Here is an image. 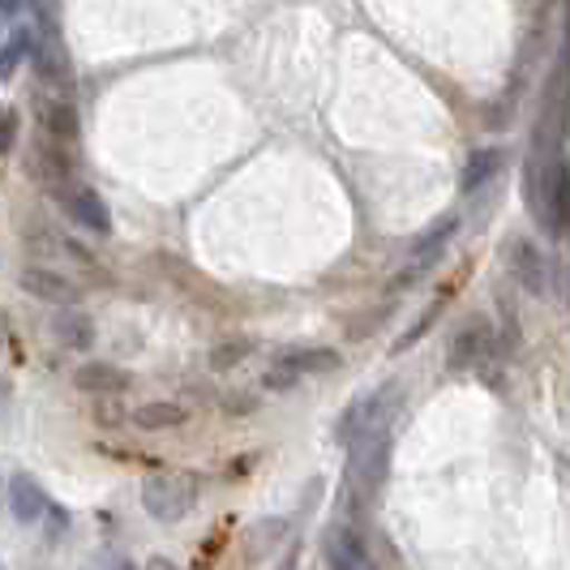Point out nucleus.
<instances>
[{
	"instance_id": "nucleus-14",
	"label": "nucleus",
	"mask_w": 570,
	"mask_h": 570,
	"mask_svg": "<svg viewBox=\"0 0 570 570\" xmlns=\"http://www.w3.org/2000/svg\"><path fill=\"white\" fill-rule=\"evenodd\" d=\"M35 48H39V43H35V30L30 27L13 30V35H9V43L0 48V82H9V78L22 69V60L35 57Z\"/></svg>"
},
{
	"instance_id": "nucleus-23",
	"label": "nucleus",
	"mask_w": 570,
	"mask_h": 570,
	"mask_svg": "<svg viewBox=\"0 0 570 570\" xmlns=\"http://www.w3.org/2000/svg\"><path fill=\"white\" fill-rule=\"evenodd\" d=\"M150 570H176V567H171L168 558H155V562H150Z\"/></svg>"
},
{
	"instance_id": "nucleus-8",
	"label": "nucleus",
	"mask_w": 570,
	"mask_h": 570,
	"mask_svg": "<svg viewBox=\"0 0 570 570\" xmlns=\"http://www.w3.org/2000/svg\"><path fill=\"white\" fill-rule=\"evenodd\" d=\"M511 271L514 279L523 284V292H549V262L537 245H528V240H514L511 245Z\"/></svg>"
},
{
	"instance_id": "nucleus-6",
	"label": "nucleus",
	"mask_w": 570,
	"mask_h": 570,
	"mask_svg": "<svg viewBox=\"0 0 570 570\" xmlns=\"http://www.w3.org/2000/svg\"><path fill=\"white\" fill-rule=\"evenodd\" d=\"M9 511H13L18 523H39L43 514L52 511V502H48V493H43V485L35 476L13 472L9 476Z\"/></svg>"
},
{
	"instance_id": "nucleus-17",
	"label": "nucleus",
	"mask_w": 570,
	"mask_h": 570,
	"mask_svg": "<svg viewBox=\"0 0 570 570\" xmlns=\"http://www.w3.org/2000/svg\"><path fill=\"white\" fill-rule=\"evenodd\" d=\"M43 125H48V134L60 138V142H73V138H78V116H73L69 104H52V108L43 112Z\"/></svg>"
},
{
	"instance_id": "nucleus-20",
	"label": "nucleus",
	"mask_w": 570,
	"mask_h": 570,
	"mask_svg": "<svg viewBox=\"0 0 570 570\" xmlns=\"http://www.w3.org/2000/svg\"><path fill=\"white\" fill-rule=\"evenodd\" d=\"M18 138V112H4L0 116V150H9Z\"/></svg>"
},
{
	"instance_id": "nucleus-24",
	"label": "nucleus",
	"mask_w": 570,
	"mask_h": 570,
	"mask_svg": "<svg viewBox=\"0 0 570 570\" xmlns=\"http://www.w3.org/2000/svg\"><path fill=\"white\" fill-rule=\"evenodd\" d=\"M567 30H570V9H567Z\"/></svg>"
},
{
	"instance_id": "nucleus-2",
	"label": "nucleus",
	"mask_w": 570,
	"mask_h": 570,
	"mask_svg": "<svg viewBox=\"0 0 570 570\" xmlns=\"http://www.w3.org/2000/svg\"><path fill=\"white\" fill-rule=\"evenodd\" d=\"M347 446H352V468H347V472H352V481L373 489L382 476H386V459H391V429L386 425L365 429V433H361V438H352Z\"/></svg>"
},
{
	"instance_id": "nucleus-22",
	"label": "nucleus",
	"mask_w": 570,
	"mask_h": 570,
	"mask_svg": "<svg viewBox=\"0 0 570 570\" xmlns=\"http://www.w3.org/2000/svg\"><path fill=\"white\" fill-rule=\"evenodd\" d=\"M95 570H138V567H134L129 558H104V562H99Z\"/></svg>"
},
{
	"instance_id": "nucleus-3",
	"label": "nucleus",
	"mask_w": 570,
	"mask_h": 570,
	"mask_svg": "<svg viewBox=\"0 0 570 570\" xmlns=\"http://www.w3.org/2000/svg\"><path fill=\"white\" fill-rule=\"evenodd\" d=\"M395 400H400V386H395V382H391V386H382V391H373V395H365V400H356L340 416L335 438H340V442H352V438H361L365 429L386 425V412L395 407Z\"/></svg>"
},
{
	"instance_id": "nucleus-5",
	"label": "nucleus",
	"mask_w": 570,
	"mask_h": 570,
	"mask_svg": "<svg viewBox=\"0 0 570 570\" xmlns=\"http://www.w3.org/2000/svg\"><path fill=\"white\" fill-rule=\"evenodd\" d=\"M60 202H65V210L73 215V224L86 232H95V236H108L112 232V215H108V202L99 198L95 189H86V185H78V189H65V194H57Z\"/></svg>"
},
{
	"instance_id": "nucleus-16",
	"label": "nucleus",
	"mask_w": 570,
	"mask_h": 570,
	"mask_svg": "<svg viewBox=\"0 0 570 570\" xmlns=\"http://www.w3.org/2000/svg\"><path fill=\"white\" fill-rule=\"evenodd\" d=\"M455 228H459V219H442V224H438L433 232H425V236L416 240V262H421V266H429L433 257L442 254V245L455 236Z\"/></svg>"
},
{
	"instance_id": "nucleus-10",
	"label": "nucleus",
	"mask_w": 570,
	"mask_h": 570,
	"mask_svg": "<svg viewBox=\"0 0 570 570\" xmlns=\"http://www.w3.org/2000/svg\"><path fill=\"white\" fill-rule=\"evenodd\" d=\"M73 386L86 395H120V391H129V373L108 361H86L82 370L73 373Z\"/></svg>"
},
{
	"instance_id": "nucleus-13",
	"label": "nucleus",
	"mask_w": 570,
	"mask_h": 570,
	"mask_svg": "<svg viewBox=\"0 0 570 570\" xmlns=\"http://www.w3.org/2000/svg\"><path fill=\"white\" fill-rule=\"evenodd\" d=\"M189 421V412L180 407V403H168V400H155V403H142L138 412H134V425L146 429V433H155V429H176Z\"/></svg>"
},
{
	"instance_id": "nucleus-18",
	"label": "nucleus",
	"mask_w": 570,
	"mask_h": 570,
	"mask_svg": "<svg viewBox=\"0 0 570 570\" xmlns=\"http://www.w3.org/2000/svg\"><path fill=\"white\" fill-rule=\"evenodd\" d=\"M249 352H254V343H249V340L219 343V347L210 352V370H219V373H224V370H236V365H240V361H245Z\"/></svg>"
},
{
	"instance_id": "nucleus-9",
	"label": "nucleus",
	"mask_w": 570,
	"mask_h": 570,
	"mask_svg": "<svg viewBox=\"0 0 570 570\" xmlns=\"http://www.w3.org/2000/svg\"><path fill=\"white\" fill-rule=\"evenodd\" d=\"M22 287H27L35 301H48V305H73L78 301V284H69L57 271H43V266H27L22 271Z\"/></svg>"
},
{
	"instance_id": "nucleus-7",
	"label": "nucleus",
	"mask_w": 570,
	"mask_h": 570,
	"mask_svg": "<svg viewBox=\"0 0 570 570\" xmlns=\"http://www.w3.org/2000/svg\"><path fill=\"white\" fill-rule=\"evenodd\" d=\"M322 549H326V567L331 570H373L370 553H365V541H361L352 528H331Z\"/></svg>"
},
{
	"instance_id": "nucleus-19",
	"label": "nucleus",
	"mask_w": 570,
	"mask_h": 570,
	"mask_svg": "<svg viewBox=\"0 0 570 570\" xmlns=\"http://www.w3.org/2000/svg\"><path fill=\"white\" fill-rule=\"evenodd\" d=\"M296 382H301V377L292 370H284V365H271V370L262 373V386H266V391H292Z\"/></svg>"
},
{
	"instance_id": "nucleus-12",
	"label": "nucleus",
	"mask_w": 570,
	"mask_h": 570,
	"mask_svg": "<svg viewBox=\"0 0 570 570\" xmlns=\"http://www.w3.org/2000/svg\"><path fill=\"white\" fill-rule=\"evenodd\" d=\"M275 365H284V370H292L296 377H305V373L340 370V352H331V347H301V352H284Z\"/></svg>"
},
{
	"instance_id": "nucleus-25",
	"label": "nucleus",
	"mask_w": 570,
	"mask_h": 570,
	"mask_svg": "<svg viewBox=\"0 0 570 570\" xmlns=\"http://www.w3.org/2000/svg\"><path fill=\"white\" fill-rule=\"evenodd\" d=\"M0 570H4V567H0Z\"/></svg>"
},
{
	"instance_id": "nucleus-11",
	"label": "nucleus",
	"mask_w": 570,
	"mask_h": 570,
	"mask_svg": "<svg viewBox=\"0 0 570 570\" xmlns=\"http://www.w3.org/2000/svg\"><path fill=\"white\" fill-rule=\"evenodd\" d=\"M52 335H57L65 347H73V352H86L90 343H95V322L78 309H65V314L52 317Z\"/></svg>"
},
{
	"instance_id": "nucleus-15",
	"label": "nucleus",
	"mask_w": 570,
	"mask_h": 570,
	"mask_svg": "<svg viewBox=\"0 0 570 570\" xmlns=\"http://www.w3.org/2000/svg\"><path fill=\"white\" fill-rule=\"evenodd\" d=\"M498 164H502V155L498 150H476V155H468V168H463V194H476L485 180H493V171H498Z\"/></svg>"
},
{
	"instance_id": "nucleus-4",
	"label": "nucleus",
	"mask_w": 570,
	"mask_h": 570,
	"mask_svg": "<svg viewBox=\"0 0 570 570\" xmlns=\"http://www.w3.org/2000/svg\"><path fill=\"white\" fill-rule=\"evenodd\" d=\"M489 352H493V326L485 317H472L451 340V370H476L489 361Z\"/></svg>"
},
{
	"instance_id": "nucleus-21",
	"label": "nucleus",
	"mask_w": 570,
	"mask_h": 570,
	"mask_svg": "<svg viewBox=\"0 0 570 570\" xmlns=\"http://www.w3.org/2000/svg\"><path fill=\"white\" fill-rule=\"evenodd\" d=\"M27 9H30V0H0V27L13 22V18H22Z\"/></svg>"
},
{
	"instance_id": "nucleus-1",
	"label": "nucleus",
	"mask_w": 570,
	"mask_h": 570,
	"mask_svg": "<svg viewBox=\"0 0 570 570\" xmlns=\"http://www.w3.org/2000/svg\"><path fill=\"white\" fill-rule=\"evenodd\" d=\"M198 502V485L185 472H150L142 485V507L159 523H180Z\"/></svg>"
}]
</instances>
